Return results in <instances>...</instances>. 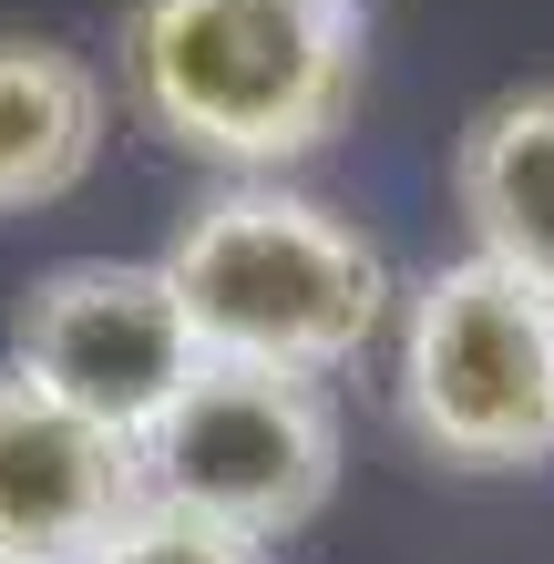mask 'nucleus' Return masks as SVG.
<instances>
[{
    "label": "nucleus",
    "instance_id": "1",
    "mask_svg": "<svg viewBox=\"0 0 554 564\" xmlns=\"http://www.w3.org/2000/svg\"><path fill=\"white\" fill-rule=\"evenodd\" d=\"M360 0H134L113 83L134 123L216 175H287L360 113Z\"/></svg>",
    "mask_w": 554,
    "mask_h": 564
},
{
    "label": "nucleus",
    "instance_id": "2",
    "mask_svg": "<svg viewBox=\"0 0 554 564\" xmlns=\"http://www.w3.org/2000/svg\"><path fill=\"white\" fill-rule=\"evenodd\" d=\"M165 278L206 359H278L318 380L349 370L401 308L380 237L287 175H226L206 206H185Z\"/></svg>",
    "mask_w": 554,
    "mask_h": 564
},
{
    "label": "nucleus",
    "instance_id": "3",
    "mask_svg": "<svg viewBox=\"0 0 554 564\" xmlns=\"http://www.w3.org/2000/svg\"><path fill=\"white\" fill-rule=\"evenodd\" d=\"M390 339V401L411 442L452 473H534L554 462V297L493 257L432 268Z\"/></svg>",
    "mask_w": 554,
    "mask_h": 564
},
{
    "label": "nucleus",
    "instance_id": "4",
    "mask_svg": "<svg viewBox=\"0 0 554 564\" xmlns=\"http://www.w3.org/2000/svg\"><path fill=\"white\" fill-rule=\"evenodd\" d=\"M134 452H144L154 503H185L226 534L287 544L339 492V401L318 390V370L206 359Z\"/></svg>",
    "mask_w": 554,
    "mask_h": 564
},
{
    "label": "nucleus",
    "instance_id": "5",
    "mask_svg": "<svg viewBox=\"0 0 554 564\" xmlns=\"http://www.w3.org/2000/svg\"><path fill=\"white\" fill-rule=\"evenodd\" d=\"M11 359L42 390H62L73 411L144 442L165 421V401L206 370V339H195L165 257H62V268H42L21 288Z\"/></svg>",
    "mask_w": 554,
    "mask_h": 564
},
{
    "label": "nucleus",
    "instance_id": "6",
    "mask_svg": "<svg viewBox=\"0 0 554 564\" xmlns=\"http://www.w3.org/2000/svg\"><path fill=\"white\" fill-rule=\"evenodd\" d=\"M144 503V452L11 359L0 370V564H83Z\"/></svg>",
    "mask_w": 554,
    "mask_h": 564
},
{
    "label": "nucleus",
    "instance_id": "7",
    "mask_svg": "<svg viewBox=\"0 0 554 564\" xmlns=\"http://www.w3.org/2000/svg\"><path fill=\"white\" fill-rule=\"evenodd\" d=\"M113 134V83L42 31H0V216L62 206Z\"/></svg>",
    "mask_w": 554,
    "mask_h": 564
},
{
    "label": "nucleus",
    "instance_id": "8",
    "mask_svg": "<svg viewBox=\"0 0 554 564\" xmlns=\"http://www.w3.org/2000/svg\"><path fill=\"white\" fill-rule=\"evenodd\" d=\"M452 216H463L472 257L534 278L554 297V83L503 93L463 123L452 144Z\"/></svg>",
    "mask_w": 554,
    "mask_h": 564
},
{
    "label": "nucleus",
    "instance_id": "9",
    "mask_svg": "<svg viewBox=\"0 0 554 564\" xmlns=\"http://www.w3.org/2000/svg\"><path fill=\"white\" fill-rule=\"evenodd\" d=\"M83 564H268V544H257V534H226V523H206V513L154 503V492H144V503L123 513Z\"/></svg>",
    "mask_w": 554,
    "mask_h": 564
}]
</instances>
